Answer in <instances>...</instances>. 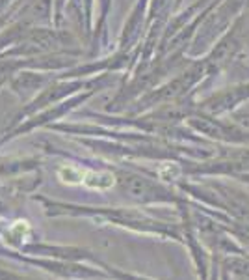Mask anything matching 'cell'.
I'll list each match as a JSON object with an SVG mask.
<instances>
[{"label":"cell","instance_id":"6da1fadb","mask_svg":"<svg viewBox=\"0 0 249 280\" xmlns=\"http://www.w3.org/2000/svg\"><path fill=\"white\" fill-rule=\"evenodd\" d=\"M116 183V178L114 174L110 172H86L84 176V185L89 187V189H97V191H106V189H112Z\"/></svg>","mask_w":249,"mask_h":280},{"label":"cell","instance_id":"7a4b0ae2","mask_svg":"<svg viewBox=\"0 0 249 280\" xmlns=\"http://www.w3.org/2000/svg\"><path fill=\"white\" fill-rule=\"evenodd\" d=\"M84 176H86V172H82L80 168H76V166H73V165H65V166L58 168V178L63 183H67V185L84 183Z\"/></svg>","mask_w":249,"mask_h":280}]
</instances>
